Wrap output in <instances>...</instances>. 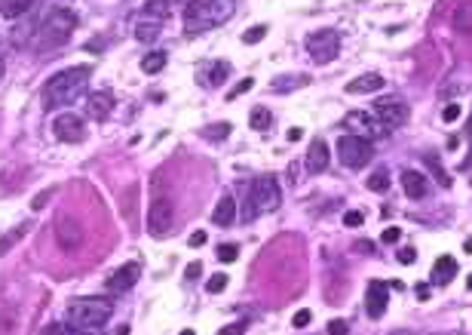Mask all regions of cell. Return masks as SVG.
I'll return each instance as SVG.
<instances>
[{"instance_id": "6da1fadb", "label": "cell", "mask_w": 472, "mask_h": 335, "mask_svg": "<svg viewBox=\"0 0 472 335\" xmlns=\"http://www.w3.org/2000/svg\"><path fill=\"white\" fill-rule=\"evenodd\" d=\"M89 77H92V68H86V65H77V68H67L62 74H55V77H49L44 87V108L53 111V108L71 105L74 99L86 93Z\"/></svg>"}, {"instance_id": "7a4b0ae2", "label": "cell", "mask_w": 472, "mask_h": 335, "mask_svg": "<svg viewBox=\"0 0 472 335\" xmlns=\"http://www.w3.org/2000/svg\"><path fill=\"white\" fill-rule=\"evenodd\" d=\"M114 314V301L107 296H98V298H74L65 311V323H71L74 329L80 332H96L101 329Z\"/></svg>"}, {"instance_id": "3957f363", "label": "cell", "mask_w": 472, "mask_h": 335, "mask_svg": "<svg viewBox=\"0 0 472 335\" xmlns=\"http://www.w3.org/2000/svg\"><path fill=\"white\" fill-rule=\"evenodd\" d=\"M236 13V0H190L184 6V31H206L224 25Z\"/></svg>"}, {"instance_id": "277c9868", "label": "cell", "mask_w": 472, "mask_h": 335, "mask_svg": "<svg viewBox=\"0 0 472 335\" xmlns=\"http://www.w3.org/2000/svg\"><path fill=\"white\" fill-rule=\"evenodd\" d=\"M77 28V15L71 10H53L46 15V22L37 28V37H34V46L37 49H55L62 46L71 31Z\"/></svg>"}, {"instance_id": "5b68a950", "label": "cell", "mask_w": 472, "mask_h": 335, "mask_svg": "<svg viewBox=\"0 0 472 335\" xmlns=\"http://www.w3.org/2000/svg\"><path fill=\"white\" fill-rule=\"evenodd\" d=\"M166 15H169L166 0H150V4H145V10L135 19V40L138 44H154L166 25Z\"/></svg>"}, {"instance_id": "8992f818", "label": "cell", "mask_w": 472, "mask_h": 335, "mask_svg": "<svg viewBox=\"0 0 472 335\" xmlns=\"http://www.w3.org/2000/svg\"><path fill=\"white\" fill-rule=\"evenodd\" d=\"M249 200L255 203L258 213H276L282 203V188L280 182L273 179V175H258L255 182H251V191H249Z\"/></svg>"}, {"instance_id": "52a82bcc", "label": "cell", "mask_w": 472, "mask_h": 335, "mask_svg": "<svg viewBox=\"0 0 472 335\" xmlns=\"http://www.w3.org/2000/svg\"><path fill=\"white\" fill-rule=\"evenodd\" d=\"M307 53L313 62L319 65H328L332 58H337L341 53V34H337L334 28H322V31H313V34H307Z\"/></svg>"}, {"instance_id": "ba28073f", "label": "cell", "mask_w": 472, "mask_h": 335, "mask_svg": "<svg viewBox=\"0 0 472 335\" xmlns=\"http://www.w3.org/2000/svg\"><path fill=\"white\" fill-rule=\"evenodd\" d=\"M337 157H341V163L350 166V170H362L365 163H371V157H374V148H371L368 139L343 136V139H337Z\"/></svg>"}, {"instance_id": "9c48e42d", "label": "cell", "mask_w": 472, "mask_h": 335, "mask_svg": "<svg viewBox=\"0 0 472 335\" xmlns=\"http://www.w3.org/2000/svg\"><path fill=\"white\" fill-rule=\"evenodd\" d=\"M374 114H377V120L383 123L386 129H395V127H402V123H408V102L399 96H381V99H374Z\"/></svg>"}, {"instance_id": "30bf717a", "label": "cell", "mask_w": 472, "mask_h": 335, "mask_svg": "<svg viewBox=\"0 0 472 335\" xmlns=\"http://www.w3.org/2000/svg\"><path fill=\"white\" fill-rule=\"evenodd\" d=\"M343 127L350 129V136H359V139H368V141L383 139L386 132H390L381 120H374V117L365 114V111H350L347 117H343Z\"/></svg>"}, {"instance_id": "8fae6325", "label": "cell", "mask_w": 472, "mask_h": 335, "mask_svg": "<svg viewBox=\"0 0 472 335\" xmlns=\"http://www.w3.org/2000/svg\"><path fill=\"white\" fill-rule=\"evenodd\" d=\"M83 225L74 219V215H55V240H58V246L67 249V253H74V249H80L83 246Z\"/></svg>"}, {"instance_id": "7c38bea8", "label": "cell", "mask_w": 472, "mask_h": 335, "mask_svg": "<svg viewBox=\"0 0 472 335\" xmlns=\"http://www.w3.org/2000/svg\"><path fill=\"white\" fill-rule=\"evenodd\" d=\"M172 228V200L169 197H157L154 203H150V215H148V231L150 237H163Z\"/></svg>"}, {"instance_id": "4fadbf2b", "label": "cell", "mask_w": 472, "mask_h": 335, "mask_svg": "<svg viewBox=\"0 0 472 335\" xmlns=\"http://www.w3.org/2000/svg\"><path fill=\"white\" fill-rule=\"evenodd\" d=\"M53 132L65 145H77V141L86 139V127H83V120L77 114H58L53 120Z\"/></svg>"}, {"instance_id": "5bb4252c", "label": "cell", "mask_w": 472, "mask_h": 335, "mask_svg": "<svg viewBox=\"0 0 472 335\" xmlns=\"http://www.w3.org/2000/svg\"><path fill=\"white\" fill-rule=\"evenodd\" d=\"M138 277H141V265L138 262H126L123 267H117L111 277H107V283H105L107 296H117V292L132 289L135 283H138Z\"/></svg>"}, {"instance_id": "9a60e30c", "label": "cell", "mask_w": 472, "mask_h": 335, "mask_svg": "<svg viewBox=\"0 0 472 335\" xmlns=\"http://www.w3.org/2000/svg\"><path fill=\"white\" fill-rule=\"evenodd\" d=\"M386 305H390V296H386V286L383 283H371L368 286V296H365V311L371 320H381L383 311H386Z\"/></svg>"}, {"instance_id": "2e32d148", "label": "cell", "mask_w": 472, "mask_h": 335, "mask_svg": "<svg viewBox=\"0 0 472 335\" xmlns=\"http://www.w3.org/2000/svg\"><path fill=\"white\" fill-rule=\"evenodd\" d=\"M328 163H332V151H328V145L322 139H316V141H310V151H307V170L310 172H325L328 170Z\"/></svg>"}, {"instance_id": "e0dca14e", "label": "cell", "mask_w": 472, "mask_h": 335, "mask_svg": "<svg viewBox=\"0 0 472 335\" xmlns=\"http://www.w3.org/2000/svg\"><path fill=\"white\" fill-rule=\"evenodd\" d=\"M402 188H405V194H408L411 200H424L429 194L426 175H420L417 170H405L402 172Z\"/></svg>"}, {"instance_id": "ac0fdd59", "label": "cell", "mask_w": 472, "mask_h": 335, "mask_svg": "<svg viewBox=\"0 0 472 335\" xmlns=\"http://www.w3.org/2000/svg\"><path fill=\"white\" fill-rule=\"evenodd\" d=\"M377 89H383V77L377 71H368V74H359L356 80L347 83V93L350 96H368V93H377Z\"/></svg>"}, {"instance_id": "d6986e66", "label": "cell", "mask_w": 472, "mask_h": 335, "mask_svg": "<svg viewBox=\"0 0 472 335\" xmlns=\"http://www.w3.org/2000/svg\"><path fill=\"white\" fill-rule=\"evenodd\" d=\"M111 111H114V96L105 93V89H101V93H92L86 99V114L92 117V120H105Z\"/></svg>"}, {"instance_id": "ffe728a7", "label": "cell", "mask_w": 472, "mask_h": 335, "mask_svg": "<svg viewBox=\"0 0 472 335\" xmlns=\"http://www.w3.org/2000/svg\"><path fill=\"white\" fill-rule=\"evenodd\" d=\"M212 219H215L218 228H230V225L236 222V200L230 194H221V200H218V206L212 213Z\"/></svg>"}, {"instance_id": "44dd1931", "label": "cell", "mask_w": 472, "mask_h": 335, "mask_svg": "<svg viewBox=\"0 0 472 335\" xmlns=\"http://www.w3.org/2000/svg\"><path fill=\"white\" fill-rule=\"evenodd\" d=\"M454 277H457V262L451 255H442L433 267V286H448Z\"/></svg>"}, {"instance_id": "7402d4cb", "label": "cell", "mask_w": 472, "mask_h": 335, "mask_svg": "<svg viewBox=\"0 0 472 335\" xmlns=\"http://www.w3.org/2000/svg\"><path fill=\"white\" fill-rule=\"evenodd\" d=\"M451 25L457 34H472V0H466V4H460L457 10H454Z\"/></svg>"}, {"instance_id": "603a6c76", "label": "cell", "mask_w": 472, "mask_h": 335, "mask_svg": "<svg viewBox=\"0 0 472 335\" xmlns=\"http://www.w3.org/2000/svg\"><path fill=\"white\" fill-rule=\"evenodd\" d=\"M249 123H251V129H255V132H267L270 127H273V114H270V108L258 105V108H251Z\"/></svg>"}, {"instance_id": "cb8c5ba5", "label": "cell", "mask_w": 472, "mask_h": 335, "mask_svg": "<svg viewBox=\"0 0 472 335\" xmlns=\"http://www.w3.org/2000/svg\"><path fill=\"white\" fill-rule=\"evenodd\" d=\"M34 0H0V15L4 19H19L22 13L31 10Z\"/></svg>"}, {"instance_id": "d4e9b609", "label": "cell", "mask_w": 472, "mask_h": 335, "mask_svg": "<svg viewBox=\"0 0 472 335\" xmlns=\"http://www.w3.org/2000/svg\"><path fill=\"white\" fill-rule=\"evenodd\" d=\"M206 71H212V74H199V80L206 83V87H221V83L227 80V74H230V65H227V62H215L212 68H206Z\"/></svg>"}, {"instance_id": "484cf974", "label": "cell", "mask_w": 472, "mask_h": 335, "mask_svg": "<svg viewBox=\"0 0 472 335\" xmlns=\"http://www.w3.org/2000/svg\"><path fill=\"white\" fill-rule=\"evenodd\" d=\"M28 228H31V225H28V222H22V225H19V228L6 231V234H4V237H0V258H4L6 253H10V249H13V246H15V243H19V240L25 237V234H28Z\"/></svg>"}, {"instance_id": "4316f807", "label": "cell", "mask_w": 472, "mask_h": 335, "mask_svg": "<svg viewBox=\"0 0 472 335\" xmlns=\"http://www.w3.org/2000/svg\"><path fill=\"white\" fill-rule=\"evenodd\" d=\"M135 200H138V185H129L123 191V200H120V213L126 222L135 219Z\"/></svg>"}, {"instance_id": "83f0119b", "label": "cell", "mask_w": 472, "mask_h": 335, "mask_svg": "<svg viewBox=\"0 0 472 335\" xmlns=\"http://www.w3.org/2000/svg\"><path fill=\"white\" fill-rule=\"evenodd\" d=\"M163 68H166V53H159V49H157V53H148L145 58H141V71H145V74H159Z\"/></svg>"}, {"instance_id": "f1b7e54d", "label": "cell", "mask_w": 472, "mask_h": 335, "mask_svg": "<svg viewBox=\"0 0 472 335\" xmlns=\"http://www.w3.org/2000/svg\"><path fill=\"white\" fill-rule=\"evenodd\" d=\"M368 188H371V191H381V194H383V191L390 188V172H386V170L371 172V175H368Z\"/></svg>"}, {"instance_id": "f546056e", "label": "cell", "mask_w": 472, "mask_h": 335, "mask_svg": "<svg viewBox=\"0 0 472 335\" xmlns=\"http://www.w3.org/2000/svg\"><path fill=\"white\" fill-rule=\"evenodd\" d=\"M40 335H89V332H80V329H74L71 323H49Z\"/></svg>"}, {"instance_id": "4dcf8cb0", "label": "cell", "mask_w": 472, "mask_h": 335, "mask_svg": "<svg viewBox=\"0 0 472 335\" xmlns=\"http://www.w3.org/2000/svg\"><path fill=\"white\" fill-rule=\"evenodd\" d=\"M202 136L212 139V141H221V139L230 136V123H215V127H206V129H202Z\"/></svg>"}, {"instance_id": "1f68e13d", "label": "cell", "mask_w": 472, "mask_h": 335, "mask_svg": "<svg viewBox=\"0 0 472 335\" xmlns=\"http://www.w3.org/2000/svg\"><path fill=\"white\" fill-rule=\"evenodd\" d=\"M264 37H267V25H251V28H246V34H242V44H258Z\"/></svg>"}, {"instance_id": "d6a6232c", "label": "cell", "mask_w": 472, "mask_h": 335, "mask_svg": "<svg viewBox=\"0 0 472 335\" xmlns=\"http://www.w3.org/2000/svg\"><path fill=\"white\" fill-rule=\"evenodd\" d=\"M227 289V274H212L206 283V292H212V296H218V292Z\"/></svg>"}, {"instance_id": "836d02e7", "label": "cell", "mask_w": 472, "mask_h": 335, "mask_svg": "<svg viewBox=\"0 0 472 335\" xmlns=\"http://www.w3.org/2000/svg\"><path fill=\"white\" fill-rule=\"evenodd\" d=\"M236 255H240V246H236V243L218 246V258H221V262H236Z\"/></svg>"}, {"instance_id": "e575fe53", "label": "cell", "mask_w": 472, "mask_h": 335, "mask_svg": "<svg viewBox=\"0 0 472 335\" xmlns=\"http://www.w3.org/2000/svg\"><path fill=\"white\" fill-rule=\"evenodd\" d=\"M301 83H307V77H276L273 89H294V87H301Z\"/></svg>"}, {"instance_id": "d590c367", "label": "cell", "mask_w": 472, "mask_h": 335, "mask_svg": "<svg viewBox=\"0 0 472 335\" xmlns=\"http://www.w3.org/2000/svg\"><path fill=\"white\" fill-rule=\"evenodd\" d=\"M251 87H255V80H251V77H246V80H242V83H236V87L230 89V96H227V102H233V99H236V96L249 93V89H251Z\"/></svg>"}, {"instance_id": "8d00e7d4", "label": "cell", "mask_w": 472, "mask_h": 335, "mask_svg": "<svg viewBox=\"0 0 472 335\" xmlns=\"http://www.w3.org/2000/svg\"><path fill=\"white\" fill-rule=\"evenodd\" d=\"M362 222H365V215H362V209H350V213L343 215V225H347V228H359Z\"/></svg>"}, {"instance_id": "74e56055", "label": "cell", "mask_w": 472, "mask_h": 335, "mask_svg": "<svg viewBox=\"0 0 472 335\" xmlns=\"http://www.w3.org/2000/svg\"><path fill=\"white\" fill-rule=\"evenodd\" d=\"M310 320H313V311H307V308H301L298 314H294V326H298V329H303V326H310Z\"/></svg>"}, {"instance_id": "f35d334b", "label": "cell", "mask_w": 472, "mask_h": 335, "mask_svg": "<svg viewBox=\"0 0 472 335\" xmlns=\"http://www.w3.org/2000/svg\"><path fill=\"white\" fill-rule=\"evenodd\" d=\"M246 320H240V323H230V326H224V329L221 332H218V335H242V332H246Z\"/></svg>"}, {"instance_id": "ab89813d", "label": "cell", "mask_w": 472, "mask_h": 335, "mask_svg": "<svg viewBox=\"0 0 472 335\" xmlns=\"http://www.w3.org/2000/svg\"><path fill=\"white\" fill-rule=\"evenodd\" d=\"M442 120H445V123L460 120V105H448V108H445V111H442Z\"/></svg>"}, {"instance_id": "60d3db41", "label": "cell", "mask_w": 472, "mask_h": 335, "mask_svg": "<svg viewBox=\"0 0 472 335\" xmlns=\"http://www.w3.org/2000/svg\"><path fill=\"white\" fill-rule=\"evenodd\" d=\"M417 258V249L414 246H405V249H399V262L402 265H411Z\"/></svg>"}, {"instance_id": "b9f144b4", "label": "cell", "mask_w": 472, "mask_h": 335, "mask_svg": "<svg viewBox=\"0 0 472 335\" xmlns=\"http://www.w3.org/2000/svg\"><path fill=\"white\" fill-rule=\"evenodd\" d=\"M429 166H433V172H435L438 185H445V188H448V185H451V179H448V175H445V172H442V166H438V163L433 160V157H429Z\"/></svg>"}, {"instance_id": "7bdbcfd3", "label": "cell", "mask_w": 472, "mask_h": 335, "mask_svg": "<svg viewBox=\"0 0 472 335\" xmlns=\"http://www.w3.org/2000/svg\"><path fill=\"white\" fill-rule=\"evenodd\" d=\"M328 335H347V323H343V320H332V323H328Z\"/></svg>"}, {"instance_id": "ee69618b", "label": "cell", "mask_w": 472, "mask_h": 335, "mask_svg": "<svg viewBox=\"0 0 472 335\" xmlns=\"http://www.w3.org/2000/svg\"><path fill=\"white\" fill-rule=\"evenodd\" d=\"M202 243H206V231H193L190 234V240H188V246H193V249H199Z\"/></svg>"}, {"instance_id": "f6af8a7d", "label": "cell", "mask_w": 472, "mask_h": 335, "mask_svg": "<svg viewBox=\"0 0 472 335\" xmlns=\"http://www.w3.org/2000/svg\"><path fill=\"white\" fill-rule=\"evenodd\" d=\"M199 271H202V265H199V262H190V265H188V271H184V280H197V277H199Z\"/></svg>"}, {"instance_id": "bcb514c9", "label": "cell", "mask_w": 472, "mask_h": 335, "mask_svg": "<svg viewBox=\"0 0 472 335\" xmlns=\"http://www.w3.org/2000/svg\"><path fill=\"white\" fill-rule=\"evenodd\" d=\"M353 249H356V253H362V255H371V253H374V243H371V240H362V243H356Z\"/></svg>"}, {"instance_id": "7dc6e473", "label": "cell", "mask_w": 472, "mask_h": 335, "mask_svg": "<svg viewBox=\"0 0 472 335\" xmlns=\"http://www.w3.org/2000/svg\"><path fill=\"white\" fill-rule=\"evenodd\" d=\"M395 240H402V231L399 228H386L383 231V243H395Z\"/></svg>"}, {"instance_id": "c3c4849f", "label": "cell", "mask_w": 472, "mask_h": 335, "mask_svg": "<svg viewBox=\"0 0 472 335\" xmlns=\"http://www.w3.org/2000/svg\"><path fill=\"white\" fill-rule=\"evenodd\" d=\"M414 292H417V298H420V301H429V286H426V283H420Z\"/></svg>"}, {"instance_id": "681fc988", "label": "cell", "mask_w": 472, "mask_h": 335, "mask_svg": "<svg viewBox=\"0 0 472 335\" xmlns=\"http://www.w3.org/2000/svg\"><path fill=\"white\" fill-rule=\"evenodd\" d=\"M46 200H49V194H40V197H34V200H31V206H34V209H44V206H46Z\"/></svg>"}, {"instance_id": "f907efd6", "label": "cell", "mask_w": 472, "mask_h": 335, "mask_svg": "<svg viewBox=\"0 0 472 335\" xmlns=\"http://www.w3.org/2000/svg\"><path fill=\"white\" fill-rule=\"evenodd\" d=\"M463 249H466V253H469V255H472V237H469V240H466V243H463Z\"/></svg>"}, {"instance_id": "816d5d0a", "label": "cell", "mask_w": 472, "mask_h": 335, "mask_svg": "<svg viewBox=\"0 0 472 335\" xmlns=\"http://www.w3.org/2000/svg\"><path fill=\"white\" fill-rule=\"evenodd\" d=\"M181 335H197V332H193V329H184V332H181Z\"/></svg>"}, {"instance_id": "f5cc1de1", "label": "cell", "mask_w": 472, "mask_h": 335, "mask_svg": "<svg viewBox=\"0 0 472 335\" xmlns=\"http://www.w3.org/2000/svg\"><path fill=\"white\" fill-rule=\"evenodd\" d=\"M466 286H469V289H472V274H469V280H466Z\"/></svg>"}, {"instance_id": "db71d44e", "label": "cell", "mask_w": 472, "mask_h": 335, "mask_svg": "<svg viewBox=\"0 0 472 335\" xmlns=\"http://www.w3.org/2000/svg\"><path fill=\"white\" fill-rule=\"evenodd\" d=\"M0 77H4V62H0Z\"/></svg>"}, {"instance_id": "11a10c76", "label": "cell", "mask_w": 472, "mask_h": 335, "mask_svg": "<svg viewBox=\"0 0 472 335\" xmlns=\"http://www.w3.org/2000/svg\"><path fill=\"white\" fill-rule=\"evenodd\" d=\"M469 132H472V120H469Z\"/></svg>"}]
</instances>
